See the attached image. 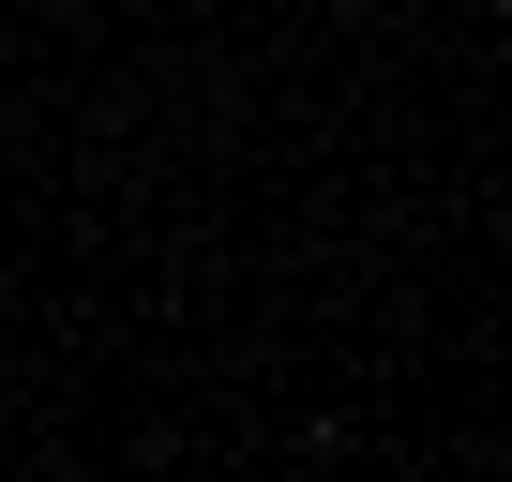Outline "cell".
<instances>
[{"label":"cell","instance_id":"6da1fadb","mask_svg":"<svg viewBox=\"0 0 512 482\" xmlns=\"http://www.w3.org/2000/svg\"><path fill=\"white\" fill-rule=\"evenodd\" d=\"M497 16H512V0H497Z\"/></svg>","mask_w":512,"mask_h":482}]
</instances>
